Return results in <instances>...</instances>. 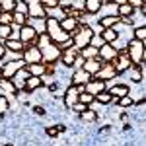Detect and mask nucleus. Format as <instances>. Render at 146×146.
<instances>
[{
  "mask_svg": "<svg viewBox=\"0 0 146 146\" xmlns=\"http://www.w3.org/2000/svg\"><path fill=\"white\" fill-rule=\"evenodd\" d=\"M20 2H23L25 6H33V4H39L41 0H20Z\"/></svg>",
  "mask_w": 146,
  "mask_h": 146,
  "instance_id": "5fc2aeb1",
  "label": "nucleus"
},
{
  "mask_svg": "<svg viewBox=\"0 0 146 146\" xmlns=\"http://www.w3.org/2000/svg\"><path fill=\"white\" fill-rule=\"evenodd\" d=\"M4 47H6V51H18V53H22L25 45H23L20 39H6L4 41Z\"/></svg>",
  "mask_w": 146,
  "mask_h": 146,
  "instance_id": "cd10ccee",
  "label": "nucleus"
},
{
  "mask_svg": "<svg viewBox=\"0 0 146 146\" xmlns=\"http://www.w3.org/2000/svg\"><path fill=\"white\" fill-rule=\"evenodd\" d=\"M100 37L103 39V43H115L121 35H119V31H117V27H109V29H101V33H100Z\"/></svg>",
  "mask_w": 146,
  "mask_h": 146,
  "instance_id": "4be33fe9",
  "label": "nucleus"
},
{
  "mask_svg": "<svg viewBox=\"0 0 146 146\" xmlns=\"http://www.w3.org/2000/svg\"><path fill=\"white\" fill-rule=\"evenodd\" d=\"M14 6H16V0H0L2 12H14Z\"/></svg>",
  "mask_w": 146,
  "mask_h": 146,
  "instance_id": "79ce46f5",
  "label": "nucleus"
},
{
  "mask_svg": "<svg viewBox=\"0 0 146 146\" xmlns=\"http://www.w3.org/2000/svg\"><path fill=\"white\" fill-rule=\"evenodd\" d=\"M0 25H12V12H2L0 14Z\"/></svg>",
  "mask_w": 146,
  "mask_h": 146,
  "instance_id": "37998d69",
  "label": "nucleus"
},
{
  "mask_svg": "<svg viewBox=\"0 0 146 146\" xmlns=\"http://www.w3.org/2000/svg\"><path fill=\"white\" fill-rule=\"evenodd\" d=\"M27 16L25 14H18V12H12V25H16V27H22L27 23Z\"/></svg>",
  "mask_w": 146,
  "mask_h": 146,
  "instance_id": "2f4dec72",
  "label": "nucleus"
},
{
  "mask_svg": "<svg viewBox=\"0 0 146 146\" xmlns=\"http://www.w3.org/2000/svg\"><path fill=\"white\" fill-rule=\"evenodd\" d=\"M70 109H72V111H76V113L80 115L82 111H86V109H88V105H84V103H80V101H76V103H74V105H72Z\"/></svg>",
  "mask_w": 146,
  "mask_h": 146,
  "instance_id": "49530a36",
  "label": "nucleus"
},
{
  "mask_svg": "<svg viewBox=\"0 0 146 146\" xmlns=\"http://www.w3.org/2000/svg\"><path fill=\"white\" fill-rule=\"evenodd\" d=\"M80 92H84V86H68L66 92H64V96H62V103H64V107H72L76 101H78V94Z\"/></svg>",
  "mask_w": 146,
  "mask_h": 146,
  "instance_id": "6e6552de",
  "label": "nucleus"
},
{
  "mask_svg": "<svg viewBox=\"0 0 146 146\" xmlns=\"http://www.w3.org/2000/svg\"><path fill=\"white\" fill-rule=\"evenodd\" d=\"M14 12H18V14H25L27 16V6L20 2V0H16V6H14Z\"/></svg>",
  "mask_w": 146,
  "mask_h": 146,
  "instance_id": "c03bdc74",
  "label": "nucleus"
},
{
  "mask_svg": "<svg viewBox=\"0 0 146 146\" xmlns=\"http://www.w3.org/2000/svg\"><path fill=\"white\" fill-rule=\"evenodd\" d=\"M113 103L115 105H119L121 109H127V107H133V103H135V100L131 98V96H125V98H113Z\"/></svg>",
  "mask_w": 146,
  "mask_h": 146,
  "instance_id": "473e14b6",
  "label": "nucleus"
},
{
  "mask_svg": "<svg viewBox=\"0 0 146 146\" xmlns=\"http://www.w3.org/2000/svg\"><path fill=\"white\" fill-rule=\"evenodd\" d=\"M111 129V125H103V127H100V133H105V131H109Z\"/></svg>",
  "mask_w": 146,
  "mask_h": 146,
  "instance_id": "bf43d9fd",
  "label": "nucleus"
},
{
  "mask_svg": "<svg viewBox=\"0 0 146 146\" xmlns=\"http://www.w3.org/2000/svg\"><path fill=\"white\" fill-rule=\"evenodd\" d=\"M2 146H14V144H12V142H6V144H2Z\"/></svg>",
  "mask_w": 146,
  "mask_h": 146,
  "instance_id": "052dcab7",
  "label": "nucleus"
},
{
  "mask_svg": "<svg viewBox=\"0 0 146 146\" xmlns=\"http://www.w3.org/2000/svg\"><path fill=\"white\" fill-rule=\"evenodd\" d=\"M31 111L35 113V115H39V117H45V107H41V105H31Z\"/></svg>",
  "mask_w": 146,
  "mask_h": 146,
  "instance_id": "09e8293b",
  "label": "nucleus"
},
{
  "mask_svg": "<svg viewBox=\"0 0 146 146\" xmlns=\"http://www.w3.org/2000/svg\"><path fill=\"white\" fill-rule=\"evenodd\" d=\"M47 90L51 92V94H56V92H58V82H51V84H47Z\"/></svg>",
  "mask_w": 146,
  "mask_h": 146,
  "instance_id": "3c124183",
  "label": "nucleus"
},
{
  "mask_svg": "<svg viewBox=\"0 0 146 146\" xmlns=\"http://www.w3.org/2000/svg\"><path fill=\"white\" fill-rule=\"evenodd\" d=\"M94 100H96V98L90 96L88 92H80V94H78V101H80V103H84V105H88V107H90V103Z\"/></svg>",
  "mask_w": 146,
  "mask_h": 146,
  "instance_id": "ea45409f",
  "label": "nucleus"
},
{
  "mask_svg": "<svg viewBox=\"0 0 146 146\" xmlns=\"http://www.w3.org/2000/svg\"><path fill=\"white\" fill-rule=\"evenodd\" d=\"M80 119L84 121V123H96L98 121V111H94V109H86V111L80 113Z\"/></svg>",
  "mask_w": 146,
  "mask_h": 146,
  "instance_id": "c85d7f7f",
  "label": "nucleus"
},
{
  "mask_svg": "<svg viewBox=\"0 0 146 146\" xmlns=\"http://www.w3.org/2000/svg\"><path fill=\"white\" fill-rule=\"evenodd\" d=\"M23 60H10V62H2V66H0V78H6V80H12L16 74H18V70L23 68Z\"/></svg>",
  "mask_w": 146,
  "mask_h": 146,
  "instance_id": "39448f33",
  "label": "nucleus"
},
{
  "mask_svg": "<svg viewBox=\"0 0 146 146\" xmlns=\"http://www.w3.org/2000/svg\"><path fill=\"white\" fill-rule=\"evenodd\" d=\"M0 92L4 96H8V98H16V94H18L14 82L12 80H6V78H0Z\"/></svg>",
  "mask_w": 146,
  "mask_h": 146,
  "instance_id": "aec40b11",
  "label": "nucleus"
},
{
  "mask_svg": "<svg viewBox=\"0 0 146 146\" xmlns=\"http://www.w3.org/2000/svg\"><path fill=\"white\" fill-rule=\"evenodd\" d=\"M117 49L113 45H109V43H103V45L98 49V58H100L103 64H107V62H113L115 60V56H117Z\"/></svg>",
  "mask_w": 146,
  "mask_h": 146,
  "instance_id": "1a4fd4ad",
  "label": "nucleus"
},
{
  "mask_svg": "<svg viewBox=\"0 0 146 146\" xmlns=\"http://www.w3.org/2000/svg\"><path fill=\"white\" fill-rule=\"evenodd\" d=\"M92 80V76L86 72V70H82V68H76L74 72H72V78H70V84L72 86H84V84H88Z\"/></svg>",
  "mask_w": 146,
  "mask_h": 146,
  "instance_id": "2eb2a0df",
  "label": "nucleus"
},
{
  "mask_svg": "<svg viewBox=\"0 0 146 146\" xmlns=\"http://www.w3.org/2000/svg\"><path fill=\"white\" fill-rule=\"evenodd\" d=\"M107 92L111 94L113 98H125V96H129V92H131V88L127 86V84H111L109 88H107Z\"/></svg>",
  "mask_w": 146,
  "mask_h": 146,
  "instance_id": "6ab92c4d",
  "label": "nucleus"
},
{
  "mask_svg": "<svg viewBox=\"0 0 146 146\" xmlns=\"http://www.w3.org/2000/svg\"><path fill=\"white\" fill-rule=\"evenodd\" d=\"M119 119H121L123 123H127V119H129V113H127V111H123L121 115H119Z\"/></svg>",
  "mask_w": 146,
  "mask_h": 146,
  "instance_id": "6e6d98bb",
  "label": "nucleus"
},
{
  "mask_svg": "<svg viewBox=\"0 0 146 146\" xmlns=\"http://www.w3.org/2000/svg\"><path fill=\"white\" fill-rule=\"evenodd\" d=\"M22 60H23V64H37V62H41V51L35 45L25 47V49H23Z\"/></svg>",
  "mask_w": 146,
  "mask_h": 146,
  "instance_id": "9b49d317",
  "label": "nucleus"
},
{
  "mask_svg": "<svg viewBox=\"0 0 146 146\" xmlns=\"http://www.w3.org/2000/svg\"><path fill=\"white\" fill-rule=\"evenodd\" d=\"M23 56V51L22 53H18V51H6L4 53V60L2 62H10V60H22Z\"/></svg>",
  "mask_w": 146,
  "mask_h": 146,
  "instance_id": "58836bf2",
  "label": "nucleus"
},
{
  "mask_svg": "<svg viewBox=\"0 0 146 146\" xmlns=\"http://www.w3.org/2000/svg\"><path fill=\"white\" fill-rule=\"evenodd\" d=\"M45 86V78H39V76H29V78L25 80V84H23V94L27 96V94H33L35 90H39V88H43Z\"/></svg>",
  "mask_w": 146,
  "mask_h": 146,
  "instance_id": "4468645a",
  "label": "nucleus"
},
{
  "mask_svg": "<svg viewBox=\"0 0 146 146\" xmlns=\"http://www.w3.org/2000/svg\"><path fill=\"white\" fill-rule=\"evenodd\" d=\"M111 2L115 4V6H121V4H127L129 0H111Z\"/></svg>",
  "mask_w": 146,
  "mask_h": 146,
  "instance_id": "13d9d810",
  "label": "nucleus"
},
{
  "mask_svg": "<svg viewBox=\"0 0 146 146\" xmlns=\"http://www.w3.org/2000/svg\"><path fill=\"white\" fill-rule=\"evenodd\" d=\"M58 25H60V29L64 31V33H68V35H72L76 29H78V20H74V18H68V16H64L60 22H58Z\"/></svg>",
  "mask_w": 146,
  "mask_h": 146,
  "instance_id": "f3484780",
  "label": "nucleus"
},
{
  "mask_svg": "<svg viewBox=\"0 0 146 146\" xmlns=\"http://www.w3.org/2000/svg\"><path fill=\"white\" fill-rule=\"evenodd\" d=\"M64 131H66L64 125H51V127H47V129H45V135L51 136V138H55V136H58L60 133H64Z\"/></svg>",
  "mask_w": 146,
  "mask_h": 146,
  "instance_id": "c756f323",
  "label": "nucleus"
},
{
  "mask_svg": "<svg viewBox=\"0 0 146 146\" xmlns=\"http://www.w3.org/2000/svg\"><path fill=\"white\" fill-rule=\"evenodd\" d=\"M101 6H103L101 0H82V10L86 12L88 16H96V14H100Z\"/></svg>",
  "mask_w": 146,
  "mask_h": 146,
  "instance_id": "dca6fc26",
  "label": "nucleus"
},
{
  "mask_svg": "<svg viewBox=\"0 0 146 146\" xmlns=\"http://www.w3.org/2000/svg\"><path fill=\"white\" fill-rule=\"evenodd\" d=\"M27 23L35 29V33H37V35H43V33H45V29H47V18H29Z\"/></svg>",
  "mask_w": 146,
  "mask_h": 146,
  "instance_id": "412c9836",
  "label": "nucleus"
},
{
  "mask_svg": "<svg viewBox=\"0 0 146 146\" xmlns=\"http://www.w3.org/2000/svg\"><path fill=\"white\" fill-rule=\"evenodd\" d=\"M27 18H47V10L41 6V4L27 6Z\"/></svg>",
  "mask_w": 146,
  "mask_h": 146,
  "instance_id": "bb28decb",
  "label": "nucleus"
},
{
  "mask_svg": "<svg viewBox=\"0 0 146 146\" xmlns=\"http://www.w3.org/2000/svg\"><path fill=\"white\" fill-rule=\"evenodd\" d=\"M101 2H103V4H105V2H111V0H101Z\"/></svg>",
  "mask_w": 146,
  "mask_h": 146,
  "instance_id": "680f3d73",
  "label": "nucleus"
},
{
  "mask_svg": "<svg viewBox=\"0 0 146 146\" xmlns=\"http://www.w3.org/2000/svg\"><path fill=\"white\" fill-rule=\"evenodd\" d=\"M8 109H10V98H8V96H4V94H0V119L6 115Z\"/></svg>",
  "mask_w": 146,
  "mask_h": 146,
  "instance_id": "e433bc0d",
  "label": "nucleus"
},
{
  "mask_svg": "<svg viewBox=\"0 0 146 146\" xmlns=\"http://www.w3.org/2000/svg\"><path fill=\"white\" fill-rule=\"evenodd\" d=\"M4 53H6V47H4V41H0V62L4 60Z\"/></svg>",
  "mask_w": 146,
  "mask_h": 146,
  "instance_id": "864d4df0",
  "label": "nucleus"
},
{
  "mask_svg": "<svg viewBox=\"0 0 146 146\" xmlns=\"http://www.w3.org/2000/svg\"><path fill=\"white\" fill-rule=\"evenodd\" d=\"M80 51L76 49V47H68V49H62L60 51V58H58V62H62V66L66 68H72V64H74V60L78 58Z\"/></svg>",
  "mask_w": 146,
  "mask_h": 146,
  "instance_id": "9d476101",
  "label": "nucleus"
},
{
  "mask_svg": "<svg viewBox=\"0 0 146 146\" xmlns=\"http://www.w3.org/2000/svg\"><path fill=\"white\" fill-rule=\"evenodd\" d=\"M51 45V39H49V35L43 33V35H37V39H35V47L41 51V49H45V47Z\"/></svg>",
  "mask_w": 146,
  "mask_h": 146,
  "instance_id": "4c0bfd02",
  "label": "nucleus"
},
{
  "mask_svg": "<svg viewBox=\"0 0 146 146\" xmlns=\"http://www.w3.org/2000/svg\"><path fill=\"white\" fill-rule=\"evenodd\" d=\"M58 58H60V49L58 45H51L45 47V49H41V62L43 64H51V66H55L56 62H58Z\"/></svg>",
  "mask_w": 146,
  "mask_h": 146,
  "instance_id": "20e7f679",
  "label": "nucleus"
},
{
  "mask_svg": "<svg viewBox=\"0 0 146 146\" xmlns=\"http://www.w3.org/2000/svg\"><path fill=\"white\" fill-rule=\"evenodd\" d=\"M96 101H98L100 105H111V103H113V96L105 90V92H101V94L96 96Z\"/></svg>",
  "mask_w": 146,
  "mask_h": 146,
  "instance_id": "72a5a7b5",
  "label": "nucleus"
},
{
  "mask_svg": "<svg viewBox=\"0 0 146 146\" xmlns=\"http://www.w3.org/2000/svg\"><path fill=\"white\" fill-rule=\"evenodd\" d=\"M144 2H146V0H144Z\"/></svg>",
  "mask_w": 146,
  "mask_h": 146,
  "instance_id": "0e129e2a",
  "label": "nucleus"
},
{
  "mask_svg": "<svg viewBox=\"0 0 146 146\" xmlns=\"http://www.w3.org/2000/svg\"><path fill=\"white\" fill-rule=\"evenodd\" d=\"M94 35H96V33H94V29H92L88 23H80L78 29L70 35V39H72V47H76L78 51H82L84 47L90 45V41H92Z\"/></svg>",
  "mask_w": 146,
  "mask_h": 146,
  "instance_id": "f257e3e1",
  "label": "nucleus"
},
{
  "mask_svg": "<svg viewBox=\"0 0 146 146\" xmlns=\"http://www.w3.org/2000/svg\"><path fill=\"white\" fill-rule=\"evenodd\" d=\"M27 78H29V74H27L25 66L20 68V70H18V74L12 78V82H14V86H16V90H18V92L23 90V84H25V80H27Z\"/></svg>",
  "mask_w": 146,
  "mask_h": 146,
  "instance_id": "5701e85b",
  "label": "nucleus"
},
{
  "mask_svg": "<svg viewBox=\"0 0 146 146\" xmlns=\"http://www.w3.org/2000/svg\"><path fill=\"white\" fill-rule=\"evenodd\" d=\"M101 64H103V62H101L100 58H90V60H84V64H82V70H86V72L90 74L92 78H94V76L100 72Z\"/></svg>",
  "mask_w": 146,
  "mask_h": 146,
  "instance_id": "a211bd4d",
  "label": "nucleus"
},
{
  "mask_svg": "<svg viewBox=\"0 0 146 146\" xmlns=\"http://www.w3.org/2000/svg\"><path fill=\"white\" fill-rule=\"evenodd\" d=\"M0 14H2V8H0Z\"/></svg>",
  "mask_w": 146,
  "mask_h": 146,
  "instance_id": "e2e57ef3",
  "label": "nucleus"
},
{
  "mask_svg": "<svg viewBox=\"0 0 146 146\" xmlns=\"http://www.w3.org/2000/svg\"><path fill=\"white\" fill-rule=\"evenodd\" d=\"M125 51H127V55L131 58V62L138 66V64H144V43L142 41H138V39H129L127 41V47H125Z\"/></svg>",
  "mask_w": 146,
  "mask_h": 146,
  "instance_id": "f03ea898",
  "label": "nucleus"
},
{
  "mask_svg": "<svg viewBox=\"0 0 146 146\" xmlns=\"http://www.w3.org/2000/svg\"><path fill=\"white\" fill-rule=\"evenodd\" d=\"M25 70H27L29 76H39V78L45 76V64H43V62H37V64H25Z\"/></svg>",
  "mask_w": 146,
  "mask_h": 146,
  "instance_id": "a878e982",
  "label": "nucleus"
},
{
  "mask_svg": "<svg viewBox=\"0 0 146 146\" xmlns=\"http://www.w3.org/2000/svg\"><path fill=\"white\" fill-rule=\"evenodd\" d=\"M90 45L96 47V49H100V47L103 45V39H101L100 35H94V37H92V41H90Z\"/></svg>",
  "mask_w": 146,
  "mask_h": 146,
  "instance_id": "de8ad7c7",
  "label": "nucleus"
},
{
  "mask_svg": "<svg viewBox=\"0 0 146 146\" xmlns=\"http://www.w3.org/2000/svg\"><path fill=\"white\" fill-rule=\"evenodd\" d=\"M82 64H84V58H82V56L78 55V58L74 60V64H72V68H74V70H76V68H82Z\"/></svg>",
  "mask_w": 146,
  "mask_h": 146,
  "instance_id": "603ef678",
  "label": "nucleus"
},
{
  "mask_svg": "<svg viewBox=\"0 0 146 146\" xmlns=\"http://www.w3.org/2000/svg\"><path fill=\"white\" fill-rule=\"evenodd\" d=\"M39 4H41L45 10H51V8H56V6H58V4H56V0H41Z\"/></svg>",
  "mask_w": 146,
  "mask_h": 146,
  "instance_id": "a18cd8bd",
  "label": "nucleus"
},
{
  "mask_svg": "<svg viewBox=\"0 0 146 146\" xmlns=\"http://www.w3.org/2000/svg\"><path fill=\"white\" fill-rule=\"evenodd\" d=\"M18 37H20V41H22L25 47L29 45H35V39H37V33H35V29L29 25V23H25L20 27V31H18Z\"/></svg>",
  "mask_w": 146,
  "mask_h": 146,
  "instance_id": "0eeeda50",
  "label": "nucleus"
},
{
  "mask_svg": "<svg viewBox=\"0 0 146 146\" xmlns=\"http://www.w3.org/2000/svg\"><path fill=\"white\" fill-rule=\"evenodd\" d=\"M45 33L49 35V39H51V43H53V45H62L64 41L70 39V35L64 33V31L60 29L58 22L53 20V18H47V29H45Z\"/></svg>",
  "mask_w": 146,
  "mask_h": 146,
  "instance_id": "7ed1b4c3",
  "label": "nucleus"
},
{
  "mask_svg": "<svg viewBox=\"0 0 146 146\" xmlns=\"http://www.w3.org/2000/svg\"><path fill=\"white\" fill-rule=\"evenodd\" d=\"M117 76H119V74H117V70L113 68V64H111V62H107V64H101L100 72H98L94 78L101 80V82H111V80H115Z\"/></svg>",
  "mask_w": 146,
  "mask_h": 146,
  "instance_id": "f8f14e48",
  "label": "nucleus"
},
{
  "mask_svg": "<svg viewBox=\"0 0 146 146\" xmlns=\"http://www.w3.org/2000/svg\"><path fill=\"white\" fill-rule=\"evenodd\" d=\"M135 8L133 6H129V4H121V6H117V10H115V14H117V18L119 20H127V18H133L135 16Z\"/></svg>",
  "mask_w": 146,
  "mask_h": 146,
  "instance_id": "b1692460",
  "label": "nucleus"
},
{
  "mask_svg": "<svg viewBox=\"0 0 146 146\" xmlns=\"http://www.w3.org/2000/svg\"><path fill=\"white\" fill-rule=\"evenodd\" d=\"M127 4H129V6H133L135 10H138V8H142V6H144L146 2H144V0H129Z\"/></svg>",
  "mask_w": 146,
  "mask_h": 146,
  "instance_id": "8fccbe9b",
  "label": "nucleus"
},
{
  "mask_svg": "<svg viewBox=\"0 0 146 146\" xmlns=\"http://www.w3.org/2000/svg\"><path fill=\"white\" fill-rule=\"evenodd\" d=\"M121 22L117 16H101L100 20H98V23H100L101 29H109V27H117V23Z\"/></svg>",
  "mask_w": 146,
  "mask_h": 146,
  "instance_id": "393cba45",
  "label": "nucleus"
},
{
  "mask_svg": "<svg viewBox=\"0 0 146 146\" xmlns=\"http://www.w3.org/2000/svg\"><path fill=\"white\" fill-rule=\"evenodd\" d=\"M107 90V84L105 82H101V80H98V78H92L88 84H84V92H88L90 96H98V94H101V92H105Z\"/></svg>",
  "mask_w": 146,
  "mask_h": 146,
  "instance_id": "ddd939ff",
  "label": "nucleus"
},
{
  "mask_svg": "<svg viewBox=\"0 0 146 146\" xmlns=\"http://www.w3.org/2000/svg\"><path fill=\"white\" fill-rule=\"evenodd\" d=\"M12 37V25H0V41H6Z\"/></svg>",
  "mask_w": 146,
  "mask_h": 146,
  "instance_id": "a19ab883",
  "label": "nucleus"
},
{
  "mask_svg": "<svg viewBox=\"0 0 146 146\" xmlns=\"http://www.w3.org/2000/svg\"><path fill=\"white\" fill-rule=\"evenodd\" d=\"M133 39H138V41H146V25L144 23H140V25H136L135 29H133Z\"/></svg>",
  "mask_w": 146,
  "mask_h": 146,
  "instance_id": "f704fd0d",
  "label": "nucleus"
},
{
  "mask_svg": "<svg viewBox=\"0 0 146 146\" xmlns=\"http://www.w3.org/2000/svg\"><path fill=\"white\" fill-rule=\"evenodd\" d=\"M80 56H82L84 60H90V58H98V49H96V47H92V45L84 47V49L80 51Z\"/></svg>",
  "mask_w": 146,
  "mask_h": 146,
  "instance_id": "7c9ffc66",
  "label": "nucleus"
},
{
  "mask_svg": "<svg viewBox=\"0 0 146 146\" xmlns=\"http://www.w3.org/2000/svg\"><path fill=\"white\" fill-rule=\"evenodd\" d=\"M47 18H53V20H56V22H60V20L64 18V10H62L60 6L51 8V10H47Z\"/></svg>",
  "mask_w": 146,
  "mask_h": 146,
  "instance_id": "c9c22d12",
  "label": "nucleus"
},
{
  "mask_svg": "<svg viewBox=\"0 0 146 146\" xmlns=\"http://www.w3.org/2000/svg\"><path fill=\"white\" fill-rule=\"evenodd\" d=\"M144 103H146V100H144V98H140V100H136L135 103H133V105H138V107H142Z\"/></svg>",
  "mask_w": 146,
  "mask_h": 146,
  "instance_id": "4d7b16f0",
  "label": "nucleus"
},
{
  "mask_svg": "<svg viewBox=\"0 0 146 146\" xmlns=\"http://www.w3.org/2000/svg\"><path fill=\"white\" fill-rule=\"evenodd\" d=\"M111 64H113V68L117 70V74H123V72H127L129 68L133 66V62H131V58L127 55V51H119Z\"/></svg>",
  "mask_w": 146,
  "mask_h": 146,
  "instance_id": "423d86ee",
  "label": "nucleus"
}]
</instances>
